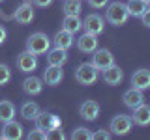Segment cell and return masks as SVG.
<instances>
[{"instance_id": "5", "label": "cell", "mask_w": 150, "mask_h": 140, "mask_svg": "<svg viewBox=\"0 0 150 140\" xmlns=\"http://www.w3.org/2000/svg\"><path fill=\"white\" fill-rule=\"evenodd\" d=\"M83 30L86 32V34H92V36L103 34V30H105V19H103L100 13H90V15H86L84 21H83Z\"/></svg>"}, {"instance_id": "25", "label": "cell", "mask_w": 150, "mask_h": 140, "mask_svg": "<svg viewBox=\"0 0 150 140\" xmlns=\"http://www.w3.org/2000/svg\"><path fill=\"white\" fill-rule=\"evenodd\" d=\"M64 15H79L81 13V0H64Z\"/></svg>"}, {"instance_id": "22", "label": "cell", "mask_w": 150, "mask_h": 140, "mask_svg": "<svg viewBox=\"0 0 150 140\" xmlns=\"http://www.w3.org/2000/svg\"><path fill=\"white\" fill-rule=\"evenodd\" d=\"M62 28L68 32H71V34H75V32L83 30V21L79 19V15H66L64 21H62Z\"/></svg>"}, {"instance_id": "7", "label": "cell", "mask_w": 150, "mask_h": 140, "mask_svg": "<svg viewBox=\"0 0 150 140\" xmlns=\"http://www.w3.org/2000/svg\"><path fill=\"white\" fill-rule=\"evenodd\" d=\"M23 134H25V127L15 120L6 121L2 131H0V138H4V140H19V138H23Z\"/></svg>"}, {"instance_id": "12", "label": "cell", "mask_w": 150, "mask_h": 140, "mask_svg": "<svg viewBox=\"0 0 150 140\" xmlns=\"http://www.w3.org/2000/svg\"><path fill=\"white\" fill-rule=\"evenodd\" d=\"M131 120H133V125H139V127H146V125H150V105L141 103L139 106H135Z\"/></svg>"}, {"instance_id": "16", "label": "cell", "mask_w": 150, "mask_h": 140, "mask_svg": "<svg viewBox=\"0 0 150 140\" xmlns=\"http://www.w3.org/2000/svg\"><path fill=\"white\" fill-rule=\"evenodd\" d=\"M122 99H124V105L128 106V108L133 110L135 106H139L141 103H144V95H143V90H137V88H129V90H126V92H124Z\"/></svg>"}, {"instance_id": "9", "label": "cell", "mask_w": 150, "mask_h": 140, "mask_svg": "<svg viewBox=\"0 0 150 140\" xmlns=\"http://www.w3.org/2000/svg\"><path fill=\"white\" fill-rule=\"evenodd\" d=\"M100 110H101L100 103H96L92 99L83 101L81 106H79V114H81V118L86 120V121H96L98 116H100Z\"/></svg>"}, {"instance_id": "14", "label": "cell", "mask_w": 150, "mask_h": 140, "mask_svg": "<svg viewBox=\"0 0 150 140\" xmlns=\"http://www.w3.org/2000/svg\"><path fill=\"white\" fill-rule=\"evenodd\" d=\"M77 49L79 52L83 54H92L94 50L98 49V36H92V34H84L77 39Z\"/></svg>"}, {"instance_id": "36", "label": "cell", "mask_w": 150, "mask_h": 140, "mask_svg": "<svg viewBox=\"0 0 150 140\" xmlns=\"http://www.w3.org/2000/svg\"><path fill=\"white\" fill-rule=\"evenodd\" d=\"M0 2H4V0H0Z\"/></svg>"}, {"instance_id": "2", "label": "cell", "mask_w": 150, "mask_h": 140, "mask_svg": "<svg viewBox=\"0 0 150 140\" xmlns=\"http://www.w3.org/2000/svg\"><path fill=\"white\" fill-rule=\"evenodd\" d=\"M51 49V39L45 32H34L30 37L26 39V50L36 56L47 54V50Z\"/></svg>"}, {"instance_id": "15", "label": "cell", "mask_w": 150, "mask_h": 140, "mask_svg": "<svg viewBox=\"0 0 150 140\" xmlns=\"http://www.w3.org/2000/svg\"><path fill=\"white\" fill-rule=\"evenodd\" d=\"M64 78V69L62 65H49L43 73V82L49 86H58Z\"/></svg>"}, {"instance_id": "19", "label": "cell", "mask_w": 150, "mask_h": 140, "mask_svg": "<svg viewBox=\"0 0 150 140\" xmlns=\"http://www.w3.org/2000/svg\"><path fill=\"white\" fill-rule=\"evenodd\" d=\"M73 36L75 34H71V32H68V30H58L54 34V39H53V43H54V47H60V49H64V50H68V49H71L73 47Z\"/></svg>"}, {"instance_id": "24", "label": "cell", "mask_w": 150, "mask_h": 140, "mask_svg": "<svg viewBox=\"0 0 150 140\" xmlns=\"http://www.w3.org/2000/svg\"><path fill=\"white\" fill-rule=\"evenodd\" d=\"M51 118H53V114H51V112H41L40 110V114H38L36 120H34L36 127L38 129H43V131H49L51 129Z\"/></svg>"}, {"instance_id": "11", "label": "cell", "mask_w": 150, "mask_h": 140, "mask_svg": "<svg viewBox=\"0 0 150 140\" xmlns=\"http://www.w3.org/2000/svg\"><path fill=\"white\" fill-rule=\"evenodd\" d=\"M15 21L19 24H30L34 21V6L28 0H23V4L15 9Z\"/></svg>"}, {"instance_id": "30", "label": "cell", "mask_w": 150, "mask_h": 140, "mask_svg": "<svg viewBox=\"0 0 150 140\" xmlns=\"http://www.w3.org/2000/svg\"><path fill=\"white\" fill-rule=\"evenodd\" d=\"M47 138H60V140H64V133H62V127H54V129H49V131H47Z\"/></svg>"}, {"instance_id": "17", "label": "cell", "mask_w": 150, "mask_h": 140, "mask_svg": "<svg viewBox=\"0 0 150 140\" xmlns=\"http://www.w3.org/2000/svg\"><path fill=\"white\" fill-rule=\"evenodd\" d=\"M41 90H43V78L38 77H28L23 80V92L26 95H40Z\"/></svg>"}, {"instance_id": "34", "label": "cell", "mask_w": 150, "mask_h": 140, "mask_svg": "<svg viewBox=\"0 0 150 140\" xmlns=\"http://www.w3.org/2000/svg\"><path fill=\"white\" fill-rule=\"evenodd\" d=\"M6 37H8V30L4 28V24H0V45L6 41Z\"/></svg>"}, {"instance_id": "20", "label": "cell", "mask_w": 150, "mask_h": 140, "mask_svg": "<svg viewBox=\"0 0 150 140\" xmlns=\"http://www.w3.org/2000/svg\"><path fill=\"white\" fill-rule=\"evenodd\" d=\"M126 8H128L129 17H141L150 6H148L146 0H129V2L126 4Z\"/></svg>"}, {"instance_id": "29", "label": "cell", "mask_w": 150, "mask_h": 140, "mask_svg": "<svg viewBox=\"0 0 150 140\" xmlns=\"http://www.w3.org/2000/svg\"><path fill=\"white\" fill-rule=\"evenodd\" d=\"M111 136H112L111 131H105V129H100V131H96V133H92L94 140H109Z\"/></svg>"}, {"instance_id": "4", "label": "cell", "mask_w": 150, "mask_h": 140, "mask_svg": "<svg viewBox=\"0 0 150 140\" xmlns=\"http://www.w3.org/2000/svg\"><path fill=\"white\" fill-rule=\"evenodd\" d=\"M131 129H133V120H131V116L118 114V116H115L109 123V131L115 136H126V134L131 133Z\"/></svg>"}, {"instance_id": "1", "label": "cell", "mask_w": 150, "mask_h": 140, "mask_svg": "<svg viewBox=\"0 0 150 140\" xmlns=\"http://www.w3.org/2000/svg\"><path fill=\"white\" fill-rule=\"evenodd\" d=\"M129 19V13H128V8L126 4H122L120 0H115V2L107 4V9H105V21L112 26H122L126 24V21Z\"/></svg>"}, {"instance_id": "8", "label": "cell", "mask_w": 150, "mask_h": 140, "mask_svg": "<svg viewBox=\"0 0 150 140\" xmlns=\"http://www.w3.org/2000/svg\"><path fill=\"white\" fill-rule=\"evenodd\" d=\"M17 69L23 73H32L38 69V56L28 52V50H23L21 54L17 56Z\"/></svg>"}, {"instance_id": "35", "label": "cell", "mask_w": 150, "mask_h": 140, "mask_svg": "<svg viewBox=\"0 0 150 140\" xmlns=\"http://www.w3.org/2000/svg\"><path fill=\"white\" fill-rule=\"evenodd\" d=\"M146 2H148V6H150V0H146Z\"/></svg>"}, {"instance_id": "32", "label": "cell", "mask_w": 150, "mask_h": 140, "mask_svg": "<svg viewBox=\"0 0 150 140\" xmlns=\"http://www.w3.org/2000/svg\"><path fill=\"white\" fill-rule=\"evenodd\" d=\"M139 19L143 21V24L146 26V28H150V8H148V9H146V11H144V13H143V15H141Z\"/></svg>"}, {"instance_id": "10", "label": "cell", "mask_w": 150, "mask_h": 140, "mask_svg": "<svg viewBox=\"0 0 150 140\" xmlns=\"http://www.w3.org/2000/svg\"><path fill=\"white\" fill-rule=\"evenodd\" d=\"M101 78H103V82L109 84V86H118V84L124 80V71H122L116 64H112V65H109L107 69L101 71Z\"/></svg>"}, {"instance_id": "13", "label": "cell", "mask_w": 150, "mask_h": 140, "mask_svg": "<svg viewBox=\"0 0 150 140\" xmlns=\"http://www.w3.org/2000/svg\"><path fill=\"white\" fill-rule=\"evenodd\" d=\"M131 88L137 90H148L150 88V69H137L131 75Z\"/></svg>"}, {"instance_id": "21", "label": "cell", "mask_w": 150, "mask_h": 140, "mask_svg": "<svg viewBox=\"0 0 150 140\" xmlns=\"http://www.w3.org/2000/svg\"><path fill=\"white\" fill-rule=\"evenodd\" d=\"M38 114H40V105H38V103L26 101V103H23V105H21V116L26 121H34Z\"/></svg>"}, {"instance_id": "33", "label": "cell", "mask_w": 150, "mask_h": 140, "mask_svg": "<svg viewBox=\"0 0 150 140\" xmlns=\"http://www.w3.org/2000/svg\"><path fill=\"white\" fill-rule=\"evenodd\" d=\"M32 4L38 6V8H47V6L53 4V0H32Z\"/></svg>"}, {"instance_id": "3", "label": "cell", "mask_w": 150, "mask_h": 140, "mask_svg": "<svg viewBox=\"0 0 150 140\" xmlns=\"http://www.w3.org/2000/svg\"><path fill=\"white\" fill-rule=\"evenodd\" d=\"M98 77H100V71H98L90 62H84L81 65H77V69H75V80L79 84H83V86H92V84H96Z\"/></svg>"}, {"instance_id": "31", "label": "cell", "mask_w": 150, "mask_h": 140, "mask_svg": "<svg viewBox=\"0 0 150 140\" xmlns=\"http://www.w3.org/2000/svg\"><path fill=\"white\" fill-rule=\"evenodd\" d=\"M88 4H90V8H94V9H101L109 4V0H88Z\"/></svg>"}, {"instance_id": "6", "label": "cell", "mask_w": 150, "mask_h": 140, "mask_svg": "<svg viewBox=\"0 0 150 140\" xmlns=\"http://www.w3.org/2000/svg\"><path fill=\"white\" fill-rule=\"evenodd\" d=\"M90 64L98 71H103V69H107L109 65L115 64V56H112V52L109 49H96L92 52V62Z\"/></svg>"}, {"instance_id": "28", "label": "cell", "mask_w": 150, "mask_h": 140, "mask_svg": "<svg viewBox=\"0 0 150 140\" xmlns=\"http://www.w3.org/2000/svg\"><path fill=\"white\" fill-rule=\"evenodd\" d=\"M47 138V131L43 129H32L30 133H28V140H45Z\"/></svg>"}, {"instance_id": "18", "label": "cell", "mask_w": 150, "mask_h": 140, "mask_svg": "<svg viewBox=\"0 0 150 140\" xmlns=\"http://www.w3.org/2000/svg\"><path fill=\"white\" fill-rule=\"evenodd\" d=\"M68 62V50L60 49V47H53L47 50V64L49 65H64Z\"/></svg>"}, {"instance_id": "26", "label": "cell", "mask_w": 150, "mask_h": 140, "mask_svg": "<svg viewBox=\"0 0 150 140\" xmlns=\"http://www.w3.org/2000/svg\"><path fill=\"white\" fill-rule=\"evenodd\" d=\"M73 140H92V131L86 127H75L71 133Z\"/></svg>"}, {"instance_id": "23", "label": "cell", "mask_w": 150, "mask_h": 140, "mask_svg": "<svg viewBox=\"0 0 150 140\" xmlns=\"http://www.w3.org/2000/svg\"><path fill=\"white\" fill-rule=\"evenodd\" d=\"M9 120H15V105L11 101H0V121L6 123Z\"/></svg>"}, {"instance_id": "27", "label": "cell", "mask_w": 150, "mask_h": 140, "mask_svg": "<svg viewBox=\"0 0 150 140\" xmlns=\"http://www.w3.org/2000/svg\"><path fill=\"white\" fill-rule=\"evenodd\" d=\"M11 80V67L8 64H0V86H6Z\"/></svg>"}]
</instances>
